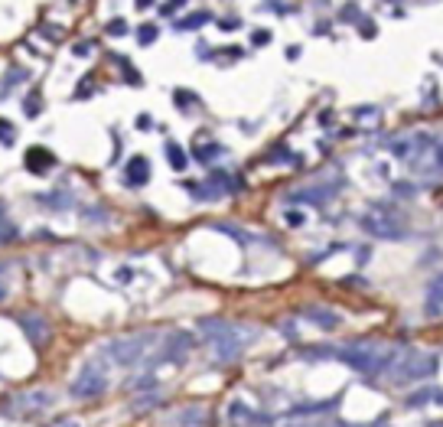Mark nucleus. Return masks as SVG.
Masks as SVG:
<instances>
[{
  "label": "nucleus",
  "instance_id": "obj_4",
  "mask_svg": "<svg viewBox=\"0 0 443 427\" xmlns=\"http://www.w3.org/2000/svg\"><path fill=\"white\" fill-rule=\"evenodd\" d=\"M362 231H368L372 239H382V241H401L408 235V222L401 219V215H392V212H365L358 219Z\"/></svg>",
  "mask_w": 443,
  "mask_h": 427
},
{
  "label": "nucleus",
  "instance_id": "obj_23",
  "mask_svg": "<svg viewBox=\"0 0 443 427\" xmlns=\"http://www.w3.org/2000/svg\"><path fill=\"white\" fill-rule=\"evenodd\" d=\"M40 112H43V108H40V88H33V92L26 95V114H30V118H36Z\"/></svg>",
  "mask_w": 443,
  "mask_h": 427
},
{
  "label": "nucleus",
  "instance_id": "obj_5",
  "mask_svg": "<svg viewBox=\"0 0 443 427\" xmlns=\"http://www.w3.org/2000/svg\"><path fill=\"white\" fill-rule=\"evenodd\" d=\"M157 342V333H137V336H124V339H114L108 342V356L118 366H137V362L144 359L150 346Z\"/></svg>",
  "mask_w": 443,
  "mask_h": 427
},
{
  "label": "nucleus",
  "instance_id": "obj_20",
  "mask_svg": "<svg viewBox=\"0 0 443 427\" xmlns=\"http://www.w3.org/2000/svg\"><path fill=\"white\" fill-rule=\"evenodd\" d=\"M166 157H170L173 170H186V167H189V157H186V150H183L179 144H166Z\"/></svg>",
  "mask_w": 443,
  "mask_h": 427
},
{
  "label": "nucleus",
  "instance_id": "obj_30",
  "mask_svg": "<svg viewBox=\"0 0 443 427\" xmlns=\"http://www.w3.org/2000/svg\"><path fill=\"white\" fill-rule=\"evenodd\" d=\"M183 4H186V0H170V4L163 7V13H173V10H179V7H183Z\"/></svg>",
  "mask_w": 443,
  "mask_h": 427
},
{
  "label": "nucleus",
  "instance_id": "obj_29",
  "mask_svg": "<svg viewBox=\"0 0 443 427\" xmlns=\"http://www.w3.org/2000/svg\"><path fill=\"white\" fill-rule=\"evenodd\" d=\"M394 193H398V196H414V186H411V183H398Z\"/></svg>",
  "mask_w": 443,
  "mask_h": 427
},
{
  "label": "nucleus",
  "instance_id": "obj_17",
  "mask_svg": "<svg viewBox=\"0 0 443 427\" xmlns=\"http://www.w3.org/2000/svg\"><path fill=\"white\" fill-rule=\"evenodd\" d=\"M332 193H336V189H329V186H313V189H303V193H290V199H293V203L320 205V203H326Z\"/></svg>",
  "mask_w": 443,
  "mask_h": 427
},
{
  "label": "nucleus",
  "instance_id": "obj_2",
  "mask_svg": "<svg viewBox=\"0 0 443 427\" xmlns=\"http://www.w3.org/2000/svg\"><path fill=\"white\" fill-rule=\"evenodd\" d=\"M440 368V356L434 352H420V349H401L398 362L392 366L388 378L394 385H408V382H420V378H430Z\"/></svg>",
  "mask_w": 443,
  "mask_h": 427
},
{
  "label": "nucleus",
  "instance_id": "obj_8",
  "mask_svg": "<svg viewBox=\"0 0 443 427\" xmlns=\"http://www.w3.org/2000/svg\"><path fill=\"white\" fill-rule=\"evenodd\" d=\"M196 349V339L189 333H183V330H176V333H170L166 339H163V346L157 349L154 356V366L157 362H186V356Z\"/></svg>",
  "mask_w": 443,
  "mask_h": 427
},
{
  "label": "nucleus",
  "instance_id": "obj_28",
  "mask_svg": "<svg viewBox=\"0 0 443 427\" xmlns=\"http://www.w3.org/2000/svg\"><path fill=\"white\" fill-rule=\"evenodd\" d=\"M356 118H362V121H378V112H375V108H356Z\"/></svg>",
  "mask_w": 443,
  "mask_h": 427
},
{
  "label": "nucleus",
  "instance_id": "obj_26",
  "mask_svg": "<svg viewBox=\"0 0 443 427\" xmlns=\"http://www.w3.org/2000/svg\"><path fill=\"white\" fill-rule=\"evenodd\" d=\"M0 140H4V144H13V124L4 118H0Z\"/></svg>",
  "mask_w": 443,
  "mask_h": 427
},
{
  "label": "nucleus",
  "instance_id": "obj_19",
  "mask_svg": "<svg viewBox=\"0 0 443 427\" xmlns=\"http://www.w3.org/2000/svg\"><path fill=\"white\" fill-rule=\"evenodd\" d=\"M339 404V398H326V402H310V404H297L293 414H320V411H332Z\"/></svg>",
  "mask_w": 443,
  "mask_h": 427
},
{
  "label": "nucleus",
  "instance_id": "obj_18",
  "mask_svg": "<svg viewBox=\"0 0 443 427\" xmlns=\"http://www.w3.org/2000/svg\"><path fill=\"white\" fill-rule=\"evenodd\" d=\"M205 23H212V13L209 10H199V13H186L183 20H176L179 33H189V30H202Z\"/></svg>",
  "mask_w": 443,
  "mask_h": 427
},
{
  "label": "nucleus",
  "instance_id": "obj_32",
  "mask_svg": "<svg viewBox=\"0 0 443 427\" xmlns=\"http://www.w3.org/2000/svg\"><path fill=\"white\" fill-rule=\"evenodd\" d=\"M49 427H82L78 421H56V424H49Z\"/></svg>",
  "mask_w": 443,
  "mask_h": 427
},
{
  "label": "nucleus",
  "instance_id": "obj_1",
  "mask_svg": "<svg viewBox=\"0 0 443 427\" xmlns=\"http://www.w3.org/2000/svg\"><path fill=\"white\" fill-rule=\"evenodd\" d=\"M332 356H336L339 362H346L352 372H362V375L375 378V375L392 372V366L398 362V356H401V346L378 342V339H356V342L339 346Z\"/></svg>",
  "mask_w": 443,
  "mask_h": 427
},
{
  "label": "nucleus",
  "instance_id": "obj_14",
  "mask_svg": "<svg viewBox=\"0 0 443 427\" xmlns=\"http://www.w3.org/2000/svg\"><path fill=\"white\" fill-rule=\"evenodd\" d=\"M303 316L313 320L320 330H336V326L342 323V316L336 313V310H329V307H307V310H303Z\"/></svg>",
  "mask_w": 443,
  "mask_h": 427
},
{
  "label": "nucleus",
  "instance_id": "obj_3",
  "mask_svg": "<svg viewBox=\"0 0 443 427\" xmlns=\"http://www.w3.org/2000/svg\"><path fill=\"white\" fill-rule=\"evenodd\" d=\"M199 330L212 339V352L219 362H235L245 352V339H241L238 326L225 323V320H199Z\"/></svg>",
  "mask_w": 443,
  "mask_h": 427
},
{
  "label": "nucleus",
  "instance_id": "obj_21",
  "mask_svg": "<svg viewBox=\"0 0 443 427\" xmlns=\"http://www.w3.org/2000/svg\"><path fill=\"white\" fill-rule=\"evenodd\" d=\"M225 154V147H219V144H202V140H199V147H196V157L202 163H212L215 157H222Z\"/></svg>",
  "mask_w": 443,
  "mask_h": 427
},
{
  "label": "nucleus",
  "instance_id": "obj_31",
  "mask_svg": "<svg viewBox=\"0 0 443 427\" xmlns=\"http://www.w3.org/2000/svg\"><path fill=\"white\" fill-rule=\"evenodd\" d=\"M154 4H157V0H134V7H137V10H150Z\"/></svg>",
  "mask_w": 443,
  "mask_h": 427
},
{
  "label": "nucleus",
  "instance_id": "obj_16",
  "mask_svg": "<svg viewBox=\"0 0 443 427\" xmlns=\"http://www.w3.org/2000/svg\"><path fill=\"white\" fill-rule=\"evenodd\" d=\"M420 173H430V176H443V140H437L430 147V154L420 163Z\"/></svg>",
  "mask_w": 443,
  "mask_h": 427
},
{
  "label": "nucleus",
  "instance_id": "obj_7",
  "mask_svg": "<svg viewBox=\"0 0 443 427\" xmlns=\"http://www.w3.org/2000/svg\"><path fill=\"white\" fill-rule=\"evenodd\" d=\"M52 404V395L49 392H23V395H10L4 402V411L13 414V418H26V414H40Z\"/></svg>",
  "mask_w": 443,
  "mask_h": 427
},
{
  "label": "nucleus",
  "instance_id": "obj_10",
  "mask_svg": "<svg viewBox=\"0 0 443 427\" xmlns=\"http://www.w3.org/2000/svg\"><path fill=\"white\" fill-rule=\"evenodd\" d=\"M20 330H23L26 336H30V342H46L49 339V323H46L43 316H36V313H23L17 320Z\"/></svg>",
  "mask_w": 443,
  "mask_h": 427
},
{
  "label": "nucleus",
  "instance_id": "obj_22",
  "mask_svg": "<svg viewBox=\"0 0 443 427\" xmlns=\"http://www.w3.org/2000/svg\"><path fill=\"white\" fill-rule=\"evenodd\" d=\"M157 33H160V30H157L154 23H144L140 30H137V40H140V46H150L157 40Z\"/></svg>",
  "mask_w": 443,
  "mask_h": 427
},
{
  "label": "nucleus",
  "instance_id": "obj_25",
  "mask_svg": "<svg viewBox=\"0 0 443 427\" xmlns=\"http://www.w3.org/2000/svg\"><path fill=\"white\" fill-rule=\"evenodd\" d=\"M307 222V212H300V209H290L287 212V225H293V229H300V225Z\"/></svg>",
  "mask_w": 443,
  "mask_h": 427
},
{
  "label": "nucleus",
  "instance_id": "obj_33",
  "mask_svg": "<svg viewBox=\"0 0 443 427\" xmlns=\"http://www.w3.org/2000/svg\"><path fill=\"white\" fill-rule=\"evenodd\" d=\"M0 274H4V265H0ZM7 297V287H4V284H0V300Z\"/></svg>",
  "mask_w": 443,
  "mask_h": 427
},
{
  "label": "nucleus",
  "instance_id": "obj_34",
  "mask_svg": "<svg viewBox=\"0 0 443 427\" xmlns=\"http://www.w3.org/2000/svg\"><path fill=\"white\" fill-rule=\"evenodd\" d=\"M424 427H443V421H427Z\"/></svg>",
  "mask_w": 443,
  "mask_h": 427
},
{
  "label": "nucleus",
  "instance_id": "obj_12",
  "mask_svg": "<svg viewBox=\"0 0 443 427\" xmlns=\"http://www.w3.org/2000/svg\"><path fill=\"white\" fill-rule=\"evenodd\" d=\"M52 167H56V157L46 147H30L26 150V170L30 173H49Z\"/></svg>",
  "mask_w": 443,
  "mask_h": 427
},
{
  "label": "nucleus",
  "instance_id": "obj_11",
  "mask_svg": "<svg viewBox=\"0 0 443 427\" xmlns=\"http://www.w3.org/2000/svg\"><path fill=\"white\" fill-rule=\"evenodd\" d=\"M124 183L128 186H147L150 183V163L144 160V157H134L131 163H124Z\"/></svg>",
  "mask_w": 443,
  "mask_h": 427
},
{
  "label": "nucleus",
  "instance_id": "obj_9",
  "mask_svg": "<svg viewBox=\"0 0 443 427\" xmlns=\"http://www.w3.org/2000/svg\"><path fill=\"white\" fill-rule=\"evenodd\" d=\"M229 424H231V427H271V414L251 411L245 402H231V408H229Z\"/></svg>",
  "mask_w": 443,
  "mask_h": 427
},
{
  "label": "nucleus",
  "instance_id": "obj_15",
  "mask_svg": "<svg viewBox=\"0 0 443 427\" xmlns=\"http://www.w3.org/2000/svg\"><path fill=\"white\" fill-rule=\"evenodd\" d=\"M424 310L430 316H440L443 313V274H437L434 281L427 284V300H424Z\"/></svg>",
  "mask_w": 443,
  "mask_h": 427
},
{
  "label": "nucleus",
  "instance_id": "obj_13",
  "mask_svg": "<svg viewBox=\"0 0 443 427\" xmlns=\"http://www.w3.org/2000/svg\"><path fill=\"white\" fill-rule=\"evenodd\" d=\"M404 404H408V408H424V404H443V388H437V385H430V388H418V392H411L408 398H404Z\"/></svg>",
  "mask_w": 443,
  "mask_h": 427
},
{
  "label": "nucleus",
  "instance_id": "obj_24",
  "mask_svg": "<svg viewBox=\"0 0 443 427\" xmlns=\"http://www.w3.org/2000/svg\"><path fill=\"white\" fill-rule=\"evenodd\" d=\"M128 33V20H111L108 23V36H124Z\"/></svg>",
  "mask_w": 443,
  "mask_h": 427
},
{
  "label": "nucleus",
  "instance_id": "obj_27",
  "mask_svg": "<svg viewBox=\"0 0 443 427\" xmlns=\"http://www.w3.org/2000/svg\"><path fill=\"white\" fill-rule=\"evenodd\" d=\"M251 43H255V46H267V43H271V30H255V33H251Z\"/></svg>",
  "mask_w": 443,
  "mask_h": 427
},
{
  "label": "nucleus",
  "instance_id": "obj_6",
  "mask_svg": "<svg viewBox=\"0 0 443 427\" xmlns=\"http://www.w3.org/2000/svg\"><path fill=\"white\" fill-rule=\"evenodd\" d=\"M104 388H108V378H104L102 368H95V366H85V368H82V372L75 375V382L68 385L72 398H78V402L98 398V395H104Z\"/></svg>",
  "mask_w": 443,
  "mask_h": 427
}]
</instances>
